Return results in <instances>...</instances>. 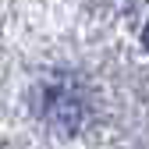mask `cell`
<instances>
[{
  "mask_svg": "<svg viewBox=\"0 0 149 149\" xmlns=\"http://www.w3.org/2000/svg\"><path fill=\"white\" fill-rule=\"evenodd\" d=\"M39 110H43V117L53 128H61V132H78L82 121H85V96L74 89L71 78H57L53 85L43 89Z\"/></svg>",
  "mask_w": 149,
  "mask_h": 149,
  "instance_id": "1",
  "label": "cell"
}]
</instances>
